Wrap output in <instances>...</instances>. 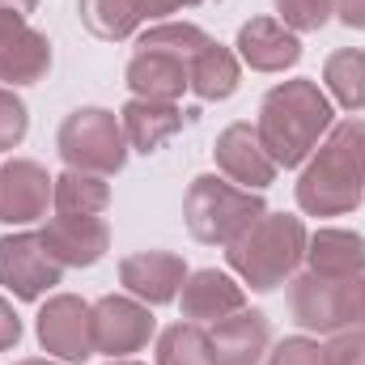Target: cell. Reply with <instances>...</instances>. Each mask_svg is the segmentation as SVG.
<instances>
[{"mask_svg":"<svg viewBox=\"0 0 365 365\" xmlns=\"http://www.w3.org/2000/svg\"><path fill=\"white\" fill-rule=\"evenodd\" d=\"M365 200V119L331 123L297 179V208L306 217H344Z\"/></svg>","mask_w":365,"mask_h":365,"instance_id":"1","label":"cell"},{"mask_svg":"<svg viewBox=\"0 0 365 365\" xmlns=\"http://www.w3.org/2000/svg\"><path fill=\"white\" fill-rule=\"evenodd\" d=\"M331 123H336L331 98L319 90V81L297 77V81H280L264 93L255 132L268 158L276 162V170H297L319 149V140L331 132Z\"/></svg>","mask_w":365,"mask_h":365,"instance_id":"2","label":"cell"},{"mask_svg":"<svg viewBox=\"0 0 365 365\" xmlns=\"http://www.w3.org/2000/svg\"><path fill=\"white\" fill-rule=\"evenodd\" d=\"M306 221L293 212H264L247 234L225 247V264L255 293H272L306 264Z\"/></svg>","mask_w":365,"mask_h":365,"instance_id":"3","label":"cell"},{"mask_svg":"<svg viewBox=\"0 0 365 365\" xmlns=\"http://www.w3.org/2000/svg\"><path fill=\"white\" fill-rule=\"evenodd\" d=\"M268 212L259 191H247L225 175H200L182 195V217L195 242L204 247H230L238 234H247Z\"/></svg>","mask_w":365,"mask_h":365,"instance_id":"4","label":"cell"},{"mask_svg":"<svg viewBox=\"0 0 365 365\" xmlns=\"http://www.w3.org/2000/svg\"><path fill=\"white\" fill-rule=\"evenodd\" d=\"M56 149L68 170H90V175H119L128 162V136L115 110L102 106H81L60 123Z\"/></svg>","mask_w":365,"mask_h":365,"instance_id":"5","label":"cell"},{"mask_svg":"<svg viewBox=\"0 0 365 365\" xmlns=\"http://www.w3.org/2000/svg\"><path fill=\"white\" fill-rule=\"evenodd\" d=\"M353 280L357 276H319L302 272L289 280V310L302 331L331 336L353 327Z\"/></svg>","mask_w":365,"mask_h":365,"instance_id":"6","label":"cell"},{"mask_svg":"<svg viewBox=\"0 0 365 365\" xmlns=\"http://www.w3.org/2000/svg\"><path fill=\"white\" fill-rule=\"evenodd\" d=\"M90 314H93V353H106V357H132L158 331L153 310L132 293L98 297L90 306Z\"/></svg>","mask_w":365,"mask_h":365,"instance_id":"7","label":"cell"},{"mask_svg":"<svg viewBox=\"0 0 365 365\" xmlns=\"http://www.w3.org/2000/svg\"><path fill=\"white\" fill-rule=\"evenodd\" d=\"M34 331H38L43 353H51L56 361L77 365L93 357V314L90 302H81L77 293L47 297L38 319H34Z\"/></svg>","mask_w":365,"mask_h":365,"instance_id":"8","label":"cell"},{"mask_svg":"<svg viewBox=\"0 0 365 365\" xmlns=\"http://www.w3.org/2000/svg\"><path fill=\"white\" fill-rule=\"evenodd\" d=\"M64 268L51 259L38 234H4L0 238V284L17 302H38L47 289L60 284Z\"/></svg>","mask_w":365,"mask_h":365,"instance_id":"9","label":"cell"},{"mask_svg":"<svg viewBox=\"0 0 365 365\" xmlns=\"http://www.w3.org/2000/svg\"><path fill=\"white\" fill-rule=\"evenodd\" d=\"M51 73V43L34 30L21 13L0 9V81L4 86H34Z\"/></svg>","mask_w":365,"mask_h":365,"instance_id":"10","label":"cell"},{"mask_svg":"<svg viewBox=\"0 0 365 365\" xmlns=\"http://www.w3.org/2000/svg\"><path fill=\"white\" fill-rule=\"evenodd\" d=\"M51 191H56V179L47 175V166H38L30 158L4 162L0 166V225L43 221L51 208Z\"/></svg>","mask_w":365,"mask_h":365,"instance_id":"11","label":"cell"},{"mask_svg":"<svg viewBox=\"0 0 365 365\" xmlns=\"http://www.w3.org/2000/svg\"><path fill=\"white\" fill-rule=\"evenodd\" d=\"M212 158H217V170L225 179L247 187V191H264L276 179V162L268 158V149H264V140L251 123H230L217 136Z\"/></svg>","mask_w":365,"mask_h":365,"instance_id":"12","label":"cell"},{"mask_svg":"<svg viewBox=\"0 0 365 365\" xmlns=\"http://www.w3.org/2000/svg\"><path fill=\"white\" fill-rule=\"evenodd\" d=\"M38 238L47 242L51 259L60 268H93L110 251V225L102 217H51Z\"/></svg>","mask_w":365,"mask_h":365,"instance_id":"13","label":"cell"},{"mask_svg":"<svg viewBox=\"0 0 365 365\" xmlns=\"http://www.w3.org/2000/svg\"><path fill=\"white\" fill-rule=\"evenodd\" d=\"M212 361L217 365H259L272 349V323L259 310H234L208 327Z\"/></svg>","mask_w":365,"mask_h":365,"instance_id":"14","label":"cell"},{"mask_svg":"<svg viewBox=\"0 0 365 365\" xmlns=\"http://www.w3.org/2000/svg\"><path fill=\"white\" fill-rule=\"evenodd\" d=\"M187 280V264L175 251H136L119 264V284L140 297L145 306H170L179 302V289Z\"/></svg>","mask_w":365,"mask_h":365,"instance_id":"15","label":"cell"},{"mask_svg":"<svg viewBox=\"0 0 365 365\" xmlns=\"http://www.w3.org/2000/svg\"><path fill=\"white\" fill-rule=\"evenodd\" d=\"M247 306V284L230 272H217V268H200V272H187L179 289V310L187 323H217L234 310Z\"/></svg>","mask_w":365,"mask_h":365,"instance_id":"16","label":"cell"},{"mask_svg":"<svg viewBox=\"0 0 365 365\" xmlns=\"http://www.w3.org/2000/svg\"><path fill=\"white\" fill-rule=\"evenodd\" d=\"M234 47H238V60L255 73H284L302 60V38L276 17H251L238 30Z\"/></svg>","mask_w":365,"mask_h":365,"instance_id":"17","label":"cell"},{"mask_svg":"<svg viewBox=\"0 0 365 365\" xmlns=\"http://www.w3.org/2000/svg\"><path fill=\"white\" fill-rule=\"evenodd\" d=\"M123 81H128L132 98H149V102H179L182 93L191 90L187 60L166 56V51H136L128 60Z\"/></svg>","mask_w":365,"mask_h":365,"instance_id":"18","label":"cell"},{"mask_svg":"<svg viewBox=\"0 0 365 365\" xmlns=\"http://www.w3.org/2000/svg\"><path fill=\"white\" fill-rule=\"evenodd\" d=\"M128 149L136 153H158L170 136H179L182 128V106L179 102H149V98H128L119 110Z\"/></svg>","mask_w":365,"mask_h":365,"instance_id":"19","label":"cell"},{"mask_svg":"<svg viewBox=\"0 0 365 365\" xmlns=\"http://www.w3.org/2000/svg\"><path fill=\"white\" fill-rule=\"evenodd\" d=\"M306 272L319 276H361L365 272V234L323 225L306 238Z\"/></svg>","mask_w":365,"mask_h":365,"instance_id":"20","label":"cell"},{"mask_svg":"<svg viewBox=\"0 0 365 365\" xmlns=\"http://www.w3.org/2000/svg\"><path fill=\"white\" fill-rule=\"evenodd\" d=\"M187 73H191V93L195 98H204V102H225V98H234L238 90V81H242V60H238V51H230V47H221L217 38L187 64Z\"/></svg>","mask_w":365,"mask_h":365,"instance_id":"21","label":"cell"},{"mask_svg":"<svg viewBox=\"0 0 365 365\" xmlns=\"http://www.w3.org/2000/svg\"><path fill=\"white\" fill-rule=\"evenodd\" d=\"M51 208L64 217H102L110 208V182L90 170H64L56 175Z\"/></svg>","mask_w":365,"mask_h":365,"instance_id":"22","label":"cell"},{"mask_svg":"<svg viewBox=\"0 0 365 365\" xmlns=\"http://www.w3.org/2000/svg\"><path fill=\"white\" fill-rule=\"evenodd\" d=\"M323 86H327V98H336L344 110H365V51L344 47V51L327 56Z\"/></svg>","mask_w":365,"mask_h":365,"instance_id":"23","label":"cell"},{"mask_svg":"<svg viewBox=\"0 0 365 365\" xmlns=\"http://www.w3.org/2000/svg\"><path fill=\"white\" fill-rule=\"evenodd\" d=\"M81 21L93 38L123 43L136 34L140 13H136V0H81Z\"/></svg>","mask_w":365,"mask_h":365,"instance_id":"24","label":"cell"},{"mask_svg":"<svg viewBox=\"0 0 365 365\" xmlns=\"http://www.w3.org/2000/svg\"><path fill=\"white\" fill-rule=\"evenodd\" d=\"M208 43L212 38L200 26H191V21H158V26H149L136 38V51H166V56H179V60L191 64Z\"/></svg>","mask_w":365,"mask_h":365,"instance_id":"25","label":"cell"},{"mask_svg":"<svg viewBox=\"0 0 365 365\" xmlns=\"http://www.w3.org/2000/svg\"><path fill=\"white\" fill-rule=\"evenodd\" d=\"M158 365H217L200 323H175L158 336Z\"/></svg>","mask_w":365,"mask_h":365,"instance_id":"26","label":"cell"},{"mask_svg":"<svg viewBox=\"0 0 365 365\" xmlns=\"http://www.w3.org/2000/svg\"><path fill=\"white\" fill-rule=\"evenodd\" d=\"M336 0H276V21H284L293 34H314L331 21Z\"/></svg>","mask_w":365,"mask_h":365,"instance_id":"27","label":"cell"},{"mask_svg":"<svg viewBox=\"0 0 365 365\" xmlns=\"http://www.w3.org/2000/svg\"><path fill=\"white\" fill-rule=\"evenodd\" d=\"M30 132V110L9 86H0V153L17 149Z\"/></svg>","mask_w":365,"mask_h":365,"instance_id":"28","label":"cell"},{"mask_svg":"<svg viewBox=\"0 0 365 365\" xmlns=\"http://www.w3.org/2000/svg\"><path fill=\"white\" fill-rule=\"evenodd\" d=\"M323 365H365V327L331 331V340L323 344Z\"/></svg>","mask_w":365,"mask_h":365,"instance_id":"29","label":"cell"},{"mask_svg":"<svg viewBox=\"0 0 365 365\" xmlns=\"http://www.w3.org/2000/svg\"><path fill=\"white\" fill-rule=\"evenodd\" d=\"M268 365H323V344L310 336H284L268 349Z\"/></svg>","mask_w":365,"mask_h":365,"instance_id":"30","label":"cell"},{"mask_svg":"<svg viewBox=\"0 0 365 365\" xmlns=\"http://www.w3.org/2000/svg\"><path fill=\"white\" fill-rule=\"evenodd\" d=\"M17 340H21V319H17L13 302H9V297H0V353L17 349Z\"/></svg>","mask_w":365,"mask_h":365,"instance_id":"31","label":"cell"},{"mask_svg":"<svg viewBox=\"0 0 365 365\" xmlns=\"http://www.w3.org/2000/svg\"><path fill=\"white\" fill-rule=\"evenodd\" d=\"M336 17L353 30H365V0H336Z\"/></svg>","mask_w":365,"mask_h":365,"instance_id":"32","label":"cell"},{"mask_svg":"<svg viewBox=\"0 0 365 365\" xmlns=\"http://www.w3.org/2000/svg\"><path fill=\"white\" fill-rule=\"evenodd\" d=\"M182 0H136V13H140V21L145 17H166V13H179Z\"/></svg>","mask_w":365,"mask_h":365,"instance_id":"33","label":"cell"},{"mask_svg":"<svg viewBox=\"0 0 365 365\" xmlns=\"http://www.w3.org/2000/svg\"><path fill=\"white\" fill-rule=\"evenodd\" d=\"M353 327H365V272L353 280Z\"/></svg>","mask_w":365,"mask_h":365,"instance_id":"34","label":"cell"},{"mask_svg":"<svg viewBox=\"0 0 365 365\" xmlns=\"http://www.w3.org/2000/svg\"><path fill=\"white\" fill-rule=\"evenodd\" d=\"M0 9L21 13V17H26V13H34V9H38V0H0Z\"/></svg>","mask_w":365,"mask_h":365,"instance_id":"35","label":"cell"},{"mask_svg":"<svg viewBox=\"0 0 365 365\" xmlns=\"http://www.w3.org/2000/svg\"><path fill=\"white\" fill-rule=\"evenodd\" d=\"M13 365H64V361H51V357H26V361H13Z\"/></svg>","mask_w":365,"mask_h":365,"instance_id":"36","label":"cell"},{"mask_svg":"<svg viewBox=\"0 0 365 365\" xmlns=\"http://www.w3.org/2000/svg\"><path fill=\"white\" fill-rule=\"evenodd\" d=\"M106 365H140V361H132V357H110Z\"/></svg>","mask_w":365,"mask_h":365,"instance_id":"37","label":"cell"},{"mask_svg":"<svg viewBox=\"0 0 365 365\" xmlns=\"http://www.w3.org/2000/svg\"><path fill=\"white\" fill-rule=\"evenodd\" d=\"M191 4H204V0H182V9H191Z\"/></svg>","mask_w":365,"mask_h":365,"instance_id":"38","label":"cell"}]
</instances>
